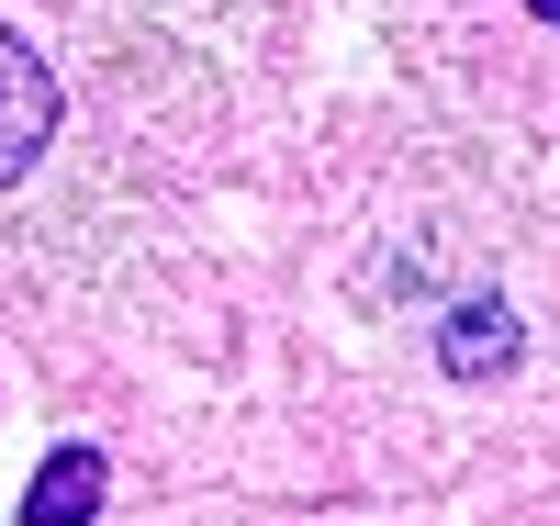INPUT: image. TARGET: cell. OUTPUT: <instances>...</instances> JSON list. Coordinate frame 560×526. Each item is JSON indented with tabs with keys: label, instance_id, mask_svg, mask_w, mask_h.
Here are the masks:
<instances>
[{
	"label": "cell",
	"instance_id": "cell-1",
	"mask_svg": "<svg viewBox=\"0 0 560 526\" xmlns=\"http://www.w3.org/2000/svg\"><path fill=\"white\" fill-rule=\"evenodd\" d=\"M124 45H158V57H191V68H236L258 45L269 0H90Z\"/></svg>",
	"mask_w": 560,
	"mask_h": 526
},
{
	"label": "cell",
	"instance_id": "cell-2",
	"mask_svg": "<svg viewBox=\"0 0 560 526\" xmlns=\"http://www.w3.org/2000/svg\"><path fill=\"white\" fill-rule=\"evenodd\" d=\"M45 147H57V79H45V57L0 23V190L34 179Z\"/></svg>",
	"mask_w": 560,
	"mask_h": 526
},
{
	"label": "cell",
	"instance_id": "cell-3",
	"mask_svg": "<svg viewBox=\"0 0 560 526\" xmlns=\"http://www.w3.org/2000/svg\"><path fill=\"white\" fill-rule=\"evenodd\" d=\"M516 303H504V292H471V303H448L438 314V370L448 381H504V370H516Z\"/></svg>",
	"mask_w": 560,
	"mask_h": 526
},
{
	"label": "cell",
	"instance_id": "cell-4",
	"mask_svg": "<svg viewBox=\"0 0 560 526\" xmlns=\"http://www.w3.org/2000/svg\"><path fill=\"white\" fill-rule=\"evenodd\" d=\"M102 482H113L102 448H57L34 470V493H23V526H90V515H102Z\"/></svg>",
	"mask_w": 560,
	"mask_h": 526
},
{
	"label": "cell",
	"instance_id": "cell-5",
	"mask_svg": "<svg viewBox=\"0 0 560 526\" xmlns=\"http://www.w3.org/2000/svg\"><path fill=\"white\" fill-rule=\"evenodd\" d=\"M538 23H560V0H538Z\"/></svg>",
	"mask_w": 560,
	"mask_h": 526
}]
</instances>
